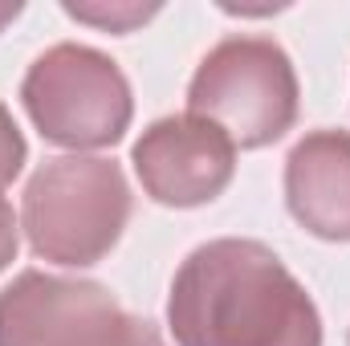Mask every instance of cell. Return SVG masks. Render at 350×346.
I'll list each match as a JSON object with an SVG mask.
<instances>
[{
	"label": "cell",
	"instance_id": "10",
	"mask_svg": "<svg viewBox=\"0 0 350 346\" xmlns=\"http://www.w3.org/2000/svg\"><path fill=\"white\" fill-rule=\"evenodd\" d=\"M12 257H16V216H12L8 200L0 196V269Z\"/></svg>",
	"mask_w": 350,
	"mask_h": 346
},
{
	"label": "cell",
	"instance_id": "5",
	"mask_svg": "<svg viewBox=\"0 0 350 346\" xmlns=\"http://www.w3.org/2000/svg\"><path fill=\"white\" fill-rule=\"evenodd\" d=\"M21 98L37 131L57 147H110L131 127V86L122 70L90 45L62 41L45 49L29 66Z\"/></svg>",
	"mask_w": 350,
	"mask_h": 346
},
{
	"label": "cell",
	"instance_id": "4",
	"mask_svg": "<svg viewBox=\"0 0 350 346\" xmlns=\"http://www.w3.org/2000/svg\"><path fill=\"white\" fill-rule=\"evenodd\" d=\"M0 346H167L106 285L25 269L0 289Z\"/></svg>",
	"mask_w": 350,
	"mask_h": 346
},
{
	"label": "cell",
	"instance_id": "1",
	"mask_svg": "<svg viewBox=\"0 0 350 346\" xmlns=\"http://www.w3.org/2000/svg\"><path fill=\"white\" fill-rule=\"evenodd\" d=\"M179 346H322L306 285L261 241H208L179 265L167 297Z\"/></svg>",
	"mask_w": 350,
	"mask_h": 346
},
{
	"label": "cell",
	"instance_id": "11",
	"mask_svg": "<svg viewBox=\"0 0 350 346\" xmlns=\"http://www.w3.org/2000/svg\"><path fill=\"white\" fill-rule=\"evenodd\" d=\"M16 12H21V4H0V25H4V21H12Z\"/></svg>",
	"mask_w": 350,
	"mask_h": 346
},
{
	"label": "cell",
	"instance_id": "3",
	"mask_svg": "<svg viewBox=\"0 0 350 346\" xmlns=\"http://www.w3.org/2000/svg\"><path fill=\"white\" fill-rule=\"evenodd\" d=\"M187 114L220 127L232 147H265L297 118V74L269 37H224L187 86Z\"/></svg>",
	"mask_w": 350,
	"mask_h": 346
},
{
	"label": "cell",
	"instance_id": "6",
	"mask_svg": "<svg viewBox=\"0 0 350 346\" xmlns=\"http://www.w3.org/2000/svg\"><path fill=\"white\" fill-rule=\"evenodd\" d=\"M131 159L143 191L167 208H196L216 200L237 172L232 139L196 114H172L151 122L135 143Z\"/></svg>",
	"mask_w": 350,
	"mask_h": 346
},
{
	"label": "cell",
	"instance_id": "7",
	"mask_svg": "<svg viewBox=\"0 0 350 346\" xmlns=\"http://www.w3.org/2000/svg\"><path fill=\"white\" fill-rule=\"evenodd\" d=\"M285 200L301 228L350 241V135L314 131L285 159Z\"/></svg>",
	"mask_w": 350,
	"mask_h": 346
},
{
	"label": "cell",
	"instance_id": "2",
	"mask_svg": "<svg viewBox=\"0 0 350 346\" xmlns=\"http://www.w3.org/2000/svg\"><path fill=\"white\" fill-rule=\"evenodd\" d=\"M131 220V187L114 159L62 155L25 187L21 228L33 253L53 265H94L122 237Z\"/></svg>",
	"mask_w": 350,
	"mask_h": 346
},
{
	"label": "cell",
	"instance_id": "9",
	"mask_svg": "<svg viewBox=\"0 0 350 346\" xmlns=\"http://www.w3.org/2000/svg\"><path fill=\"white\" fill-rule=\"evenodd\" d=\"M25 163V139H21V127L12 122V114L0 106V191L16 179Z\"/></svg>",
	"mask_w": 350,
	"mask_h": 346
},
{
	"label": "cell",
	"instance_id": "8",
	"mask_svg": "<svg viewBox=\"0 0 350 346\" xmlns=\"http://www.w3.org/2000/svg\"><path fill=\"white\" fill-rule=\"evenodd\" d=\"M66 12L70 16H78V21H90V25H98V29H114V33H126L131 25H139V21H147V16H155V8L147 4H66Z\"/></svg>",
	"mask_w": 350,
	"mask_h": 346
}]
</instances>
